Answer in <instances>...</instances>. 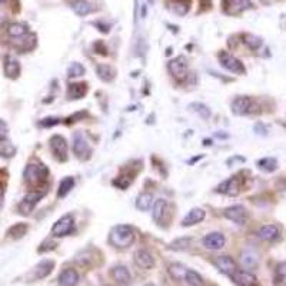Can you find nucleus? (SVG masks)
<instances>
[{"label": "nucleus", "instance_id": "4", "mask_svg": "<svg viewBox=\"0 0 286 286\" xmlns=\"http://www.w3.org/2000/svg\"><path fill=\"white\" fill-rule=\"evenodd\" d=\"M73 153L81 161L89 159L90 155H92V148H90L89 143L86 140L85 134L81 133V132L73 134Z\"/></svg>", "mask_w": 286, "mask_h": 286}, {"label": "nucleus", "instance_id": "14", "mask_svg": "<svg viewBox=\"0 0 286 286\" xmlns=\"http://www.w3.org/2000/svg\"><path fill=\"white\" fill-rule=\"evenodd\" d=\"M232 280L238 286H256L258 285V279L253 273H250L248 270H241L238 269L235 273H233Z\"/></svg>", "mask_w": 286, "mask_h": 286}, {"label": "nucleus", "instance_id": "9", "mask_svg": "<svg viewBox=\"0 0 286 286\" xmlns=\"http://www.w3.org/2000/svg\"><path fill=\"white\" fill-rule=\"evenodd\" d=\"M169 72L173 78H176L179 81H183L188 76V62L185 57H176L169 62Z\"/></svg>", "mask_w": 286, "mask_h": 286}, {"label": "nucleus", "instance_id": "19", "mask_svg": "<svg viewBox=\"0 0 286 286\" xmlns=\"http://www.w3.org/2000/svg\"><path fill=\"white\" fill-rule=\"evenodd\" d=\"M3 69H5V75H6L8 78H10V79H16L19 75H20V63H19L13 56H6V57H5Z\"/></svg>", "mask_w": 286, "mask_h": 286}, {"label": "nucleus", "instance_id": "12", "mask_svg": "<svg viewBox=\"0 0 286 286\" xmlns=\"http://www.w3.org/2000/svg\"><path fill=\"white\" fill-rule=\"evenodd\" d=\"M213 265L219 269V272H222L228 276H232L233 273L238 270L236 262L231 258V256H218L213 260Z\"/></svg>", "mask_w": 286, "mask_h": 286}, {"label": "nucleus", "instance_id": "7", "mask_svg": "<svg viewBox=\"0 0 286 286\" xmlns=\"http://www.w3.org/2000/svg\"><path fill=\"white\" fill-rule=\"evenodd\" d=\"M73 226H75L73 216L72 214H64L53 225L52 233L56 238H62V236H66V235H69L73 231Z\"/></svg>", "mask_w": 286, "mask_h": 286}, {"label": "nucleus", "instance_id": "23", "mask_svg": "<svg viewBox=\"0 0 286 286\" xmlns=\"http://www.w3.org/2000/svg\"><path fill=\"white\" fill-rule=\"evenodd\" d=\"M72 9H73V12H75L76 15H79V16H86V15H90V13L95 12L93 5L89 3L88 0H76V2L73 3Z\"/></svg>", "mask_w": 286, "mask_h": 286}, {"label": "nucleus", "instance_id": "46", "mask_svg": "<svg viewBox=\"0 0 286 286\" xmlns=\"http://www.w3.org/2000/svg\"><path fill=\"white\" fill-rule=\"evenodd\" d=\"M3 2H5V0H0V3H3Z\"/></svg>", "mask_w": 286, "mask_h": 286}, {"label": "nucleus", "instance_id": "13", "mask_svg": "<svg viewBox=\"0 0 286 286\" xmlns=\"http://www.w3.org/2000/svg\"><path fill=\"white\" fill-rule=\"evenodd\" d=\"M258 238L265 242L277 241L280 238V228L277 225H263L258 229Z\"/></svg>", "mask_w": 286, "mask_h": 286}, {"label": "nucleus", "instance_id": "44", "mask_svg": "<svg viewBox=\"0 0 286 286\" xmlns=\"http://www.w3.org/2000/svg\"><path fill=\"white\" fill-rule=\"evenodd\" d=\"M56 248V243L52 241H46L43 245H42V248L39 249V252H46V250H52Z\"/></svg>", "mask_w": 286, "mask_h": 286}, {"label": "nucleus", "instance_id": "32", "mask_svg": "<svg viewBox=\"0 0 286 286\" xmlns=\"http://www.w3.org/2000/svg\"><path fill=\"white\" fill-rule=\"evenodd\" d=\"M16 153V148L13 146V143L9 142L8 139H2L0 140V156L3 158H12Z\"/></svg>", "mask_w": 286, "mask_h": 286}, {"label": "nucleus", "instance_id": "38", "mask_svg": "<svg viewBox=\"0 0 286 286\" xmlns=\"http://www.w3.org/2000/svg\"><path fill=\"white\" fill-rule=\"evenodd\" d=\"M190 109H192L193 112H196L197 115L202 116L203 119H209V117L212 116L210 109L206 106V105H202V103H192V105H190Z\"/></svg>", "mask_w": 286, "mask_h": 286}, {"label": "nucleus", "instance_id": "17", "mask_svg": "<svg viewBox=\"0 0 286 286\" xmlns=\"http://www.w3.org/2000/svg\"><path fill=\"white\" fill-rule=\"evenodd\" d=\"M203 245H205V248L210 250L222 249L225 245V236L221 232L209 233L203 238Z\"/></svg>", "mask_w": 286, "mask_h": 286}, {"label": "nucleus", "instance_id": "33", "mask_svg": "<svg viewBox=\"0 0 286 286\" xmlns=\"http://www.w3.org/2000/svg\"><path fill=\"white\" fill-rule=\"evenodd\" d=\"M243 42H245V45L248 46L249 49H252V50H258L260 46L263 45V40L260 39L259 36L250 35V33L243 35Z\"/></svg>", "mask_w": 286, "mask_h": 286}, {"label": "nucleus", "instance_id": "36", "mask_svg": "<svg viewBox=\"0 0 286 286\" xmlns=\"http://www.w3.org/2000/svg\"><path fill=\"white\" fill-rule=\"evenodd\" d=\"M275 283H276V286H286V262H282L276 266Z\"/></svg>", "mask_w": 286, "mask_h": 286}, {"label": "nucleus", "instance_id": "3", "mask_svg": "<svg viewBox=\"0 0 286 286\" xmlns=\"http://www.w3.org/2000/svg\"><path fill=\"white\" fill-rule=\"evenodd\" d=\"M233 115L236 116H245V115H250V113H255L256 112V103L255 100L249 96H238L232 102L231 105Z\"/></svg>", "mask_w": 286, "mask_h": 286}, {"label": "nucleus", "instance_id": "41", "mask_svg": "<svg viewBox=\"0 0 286 286\" xmlns=\"http://www.w3.org/2000/svg\"><path fill=\"white\" fill-rule=\"evenodd\" d=\"M189 243H190V239L185 238V239H180V241L173 242V243L170 245V248H172V249H186V248L189 246Z\"/></svg>", "mask_w": 286, "mask_h": 286}, {"label": "nucleus", "instance_id": "21", "mask_svg": "<svg viewBox=\"0 0 286 286\" xmlns=\"http://www.w3.org/2000/svg\"><path fill=\"white\" fill-rule=\"evenodd\" d=\"M78 282L79 275L75 269H64L59 276V283L62 286H76Z\"/></svg>", "mask_w": 286, "mask_h": 286}, {"label": "nucleus", "instance_id": "22", "mask_svg": "<svg viewBox=\"0 0 286 286\" xmlns=\"http://www.w3.org/2000/svg\"><path fill=\"white\" fill-rule=\"evenodd\" d=\"M112 276L120 285H129L130 280H132L130 272L125 266H115V268L112 269Z\"/></svg>", "mask_w": 286, "mask_h": 286}, {"label": "nucleus", "instance_id": "24", "mask_svg": "<svg viewBox=\"0 0 286 286\" xmlns=\"http://www.w3.org/2000/svg\"><path fill=\"white\" fill-rule=\"evenodd\" d=\"M54 268L53 260H42L37 266L35 268V273L37 279H43V277L49 276L52 273Z\"/></svg>", "mask_w": 286, "mask_h": 286}, {"label": "nucleus", "instance_id": "40", "mask_svg": "<svg viewBox=\"0 0 286 286\" xmlns=\"http://www.w3.org/2000/svg\"><path fill=\"white\" fill-rule=\"evenodd\" d=\"M173 10H175V13L179 15V16H185L189 10L188 3H185V2H176V3H173Z\"/></svg>", "mask_w": 286, "mask_h": 286}, {"label": "nucleus", "instance_id": "5", "mask_svg": "<svg viewBox=\"0 0 286 286\" xmlns=\"http://www.w3.org/2000/svg\"><path fill=\"white\" fill-rule=\"evenodd\" d=\"M218 59H219L221 66L224 69H226V70L236 73V75H243L246 72L243 63L239 59H236L235 56H232V54L226 53V52H221V53L218 54Z\"/></svg>", "mask_w": 286, "mask_h": 286}, {"label": "nucleus", "instance_id": "34", "mask_svg": "<svg viewBox=\"0 0 286 286\" xmlns=\"http://www.w3.org/2000/svg\"><path fill=\"white\" fill-rule=\"evenodd\" d=\"M27 232V225L26 224H16L13 225L8 231V235H9L12 239H20L23 238Z\"/></svg>", "mask_w": 286, "mask_h": 286}, {"label": "nucleus", "instance_id": "1", "mask_svg": "<svg viewBox=\"0 0 286 286\" xmlns=\"http://www.w3.org/2000/svg\"><path fill=\"white\" fill-rule=\"evenodd\" d=\"M109 241L116 248H129L134 241V231L129 225H117L112 231Z\"/></svg>", "mask_w": 286, "mask_h": 286}, {"label": "nucleus", "instance_id": "30", "mask_svg": "<svg viewBox=\"0 0 286 286\" xmlns=\"http://www.w3.org/2000/svg\"><path fill=\"white\" fill-rule=\"evenodd\" d=\"M73 186H75V179L70 178V176L64 178L62 182H60V186H59V190H57V196H67V195L70 193L72 189H73Z\"/></svg>", "mask_w": 286, "mask_h": 286}, {"label": "nucleus", "instance_id": "10", "mask_svg": "<svg viewBox=\"0 0 286 286\" xmlns=\"http://www.w3.org/2000/svg\"><path fill=\"white\" fill-rule=\"evenodd\" d=\"M50 148L53 155L59 161H66L67 159V142L63 136L56 134L50 139Z\"/></svg>", "mask_w": 286, "mask_h": 286}, {"label": "nucleus", "instance_id": "16", "mask_svg": "<svg viewBox=\"0 0 286 286\" xmlns=\"http://www.w3.org/2000/svg\"><path fill=\"white\" fill-rule=\"evenodd\" d=\"M225 9L229 15H238L243 10L252 8L250 0H224Z\"/></svg>", "mask_w": 286, "mask_h": 286}, {"label": "nucleus", "instance_id": "42", "mask_svg": "<svg viewBox=\"0 0 286 286\" xmlns=\"http://www.w3.org/2000/svg\"><path fill=\"white\" fill-rule=\"evenodd\" d=\"M59 123V119L57 117H46L43 119L42 122H40V126H43V127H50V126H54Z\"/></svg>", "mask_w": 286, "mask_h": 286}, {"label": "nucleus", "instance_id": "8", "mask_svg": "<svg viewBox=\"0 0 286 286\" xmlns=\"http://www.w3.org/2000/svg\"><path fill=\"white\" fill-rule=\"evenodd\" d=\"M224 216L238 225H245L248 222V212L242 205H233L226 207Z\"/></svg>", "mask_w": 286, "mask_h": 286}, {"label": "nucleus", "instance_id": "20", "mask_svg": "<svg viewBox=\"0 0 286 286\" xmlns=\"http://www.w3.org/2000/svg\"><path fill=\"white\" fill-rule=\"evenodd\" d=\"M205 216L206 212L203 209L195 207V209H192V210L183 218L182 225H183V226H192V225H196L199 224V222H202V221L205 219Z\"/></svg>", "mask_w": 286, "mask_h": 286}, {"label": "nucleus", "instance_id": "43", "mask_svg": "<svg viewBox=\"0 0 286 286\" xmlns=\"http://www.w3.org/2000/svg\"><path fill=\"white\" fill-rule=\"evenodd\" d=\"M8 132H9V127H8V125H6L3 120H0V140H2V139H6Z\"/></svg>", "mask_w": 286, "mask_h": 286}, {"label": "nucleus", "instance_id": "47", "mask_svg": "<svg viewBox=\"0 0 286 286\" xmlns=\"http://www.w3.org/2000/svg\"><path fill=\"white\" fill-rule=\"evenodd\" d=\"M146 286H153V285H146Z\"/></svg>", "mask_w": 286, "mask_h": 286}, {"label": "nucleus", "instance_id": "28", "mask_svg": "<svg viewBox=\"0 0 286 286\" xmlns=\"http://www.w3.org/2000/svg\"><path fill=\"white\" fill-rule=\"evenodd\" d=\"M153 203V196L151 193H142L139 195L137 200H136V207L142 212H146L151 209V206Z\"/></svg>", "mask_w": 286, "mask_h": 286}, {"label": "nucleus", "instance_id": "31", "mask_svg": "<svg viewBox=\"0 0 286 286\" xmlns=\"http://www.w3.org/2000/svg\"><path fill=\"white\" fill-rule=\"evenodd\" d=\"M186 270L188 269L185 268L183 265H180V263H172L168 269V272H169V275L175 280H180V279H183L185 275H186Z\"/></svg>", "mask_w": 286, "mask_h": 286}, {"label": "nucleus", "instance_id": "35", "mask_svg": "<svg viewBox=\"0 0 286 286\" xmlns=\"http://www.w3.org/2000/svg\"><path fill=\"white\" fill-rule=\"evenodd\" d=\"M258 166L259 169H262L263 172H275L277 169V161L275 158H263L258 161Z\"/></svg>", "mask_w": 286, "mask_h": 286}, {"label": "nucleus", "instance_id": "18", "mask_svg": "<svg viewBox=\"0 0 286 286\" xmlns=\"http://www.w3.org/2000/svg\"><path fill=\"white\" fill-rule=\"evenodd\" d=\"M134 262L139 268L152 269L155 266V259L153 256L145 249H139L134 253Z\"/></svg>", "mask_w": 286, "mask_h": 286}, {"label": "nucleus", "instance_id": "37", "mask_svg": "<svg viewBox=\"0 0 286 286\" xmlns=\"http://www.w3.org/2000/svg\"><path fill=\"white\" fill-rule=\"evenodd\" d=\"M185 279H186V282H188L190 286H203V279L202 276L195 272V270H186V275H185Z\"/></svg>", "mask_w": 286, "mask_h": 286}, {"label": "nucleus", "instance_id": "39", "mask_svg": "<svg viewBox=\"0 0 286 286\" xmlns=\"http://www.w3.org/2000/svg\"><path fill=\"white\" fill-rule=\"evenodd\" d=\"M67 75H69V78L82 76V75H85V67L82 66L81 63H73L69 67V70H67Z\"/></svg>", "mask_w": 286, "mask_h": 286}, {"label": "nucleus", "instance_id": "45", "mask_svg": "<svg viewBox=\"0 0 286 286\" xmlns=\"http://www.w3.org/2000/svg\"><path fill=\"white\" fill-rule=\"evenodd\" d=\"M2 202H3V189L0 186V206H2Z\"/></svg>", "mask_w": 286, "mask_h": 286}, {"label": "nucleus", "instance_id": "11", "mask_svg": "<svg viewBox=\"0 0 286 286\" xmlns=\"http://www.w3.org/2000/svg\"><path fill=\"white\" fill-rule=\"evenodd\" d=\"M241 190V183H239V178L238 176H232L228 180L222 182L218 188L216 192L222 193V195H228V196H236Z\"/></svg>", "mask_w": 286, "mask_h": 286}, {"label": "nucleus", "instance_id": "29", "mask_svg": "<svg viewBox=\"0 0 286 286\" xmlns=\"http://www.w3.org/2000/svg\"><path fill=\"white\" fill-rule=\"evenodd\" d=\"M241 262L245 268L255 269L258 266V256L253 252H243L241 255Z\"/></svg>", "mask_w": 286, "mask_h": 286}, {"label": "nucleus", "instance_id": "2", "mask_svg": "<svg viewBox=\"0 0 286 286\" xmlns=\"http://www.w3.org/2000/svg\"><path fill=\"white\" fill-rule=\"evenodd\" d=\"M49 175V170L46 168L45 165H40V163H30L27 165L26 169L23 172V176H25V180L30 185H37V183H42L45 182L46 178Z\"/></svg>", "mask_w": 286, "mask_h": 286}, {"label": "nucleus", "instance_id": "6", "mask_svg": "<svg viewBox=\"0 0 286 286\" xmlns=\"http://www.w3.org/2000/svg\"><path fill=\"white\" fill-rule=\"evenodd\" d=\"M43 192H29L26 196L22 199V202L19 203V212L22 214L32 213V210L35 209V206L39 203V200L43 197Z\"/></svg>", "mask_w": 286, "mask_h": 286}, {"label": "nucleus", "instance_id": "27", "mask_svg": "<svg viewBox=\"0 0 286 286\" xmlns=\"http://www.w3.org/2000/svg\"><path fill=\"white\" fill-rule=\"evenodd\" d=\"M96 73H98L99 78L105 82L113 81V79H115V75H116L115 69H113L112 66H109V64H98V66H96Z\"/></svg>", "mask_w": 286, "mask_h": 286}, {"label": "nucleus", "instance_id": "26", "mask_svg": "<svg viewBox=\"0 0 286 286\" xmlns=\"http://www.w3.org/2000/svg\"><path fill=\"white\" fill-rule=\"evenodd\" d=\"M6 32H8V35H9L10 37L19 39V37H22V36H26L29 29H27L26 25H23V23H10L9 26L6 27Z\"/></svg>", "mask_w": 286, "mask_h": 286}, {"label": "nucleus", "instance_id": "15", "mask_svg": "<svg viewBox=\"0 0 286 286\" xmlns=\"http://www.w3.org/2000/svg\"><path fill=\"white\" fill-rule=\"evenodd\" d=\"M168 210H169V205L165 199H158L153 205V221L156 224H165L166 218H168Z\"/></svg>", "mask_w": 286, "mask_h": 286}, {"label": "nucleus", "instance_id": "25", "mask_svg": "<svg viewBox=\"0 0 286 286\" xmlns=\"http://www.w3.org/2000/svg\"><path fill=\"white\" fill-rule=\"evenodd\" d=\"M88 92L86 83H72L67 89V96L69 99H82Z\"/></svg>", "mask_w": 286, "mask_h": 286}]
</instances>
